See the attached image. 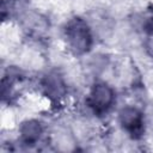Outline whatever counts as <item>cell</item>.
Instances as JSON below:
<instances>
[{
    "label": "cell",
    "instance_id": "cell-1",
    "mask_svg": "<svg viewBox=\"0 0 153 153\" xmlns=\"http://www.w3.org/2000/svg\"><path fill=\"white\" fill-rule=\"evenodd\" d=\"M65 37L71 51L75 55L86 54L92 47V33L87 23L79 18H72L65 27Z\"/></svg>",
    "mask_w": 153,
    "mask_h": 153
},
{
    "label": "cell",
    "instance_id": "cell-2",
    "mask_svg": "<svg viewBox=\"0 0 153 153\" xmlns=\"http://www.w3.org/2000/svg\"><path fill=\"white\" fill-rule=\"evenodd\" d=\"M115 103V92L106 82H96L88 93L87 104L96 115H105Z\"/></svg>",
    "mask_w": 153,
    "mask_h": 153
},
{
    "label": "cell",
    "instance_id": "cell-3",
    "mask_svg": "<svg viewBox=\"0 0 153 153\" xmlns=\"http://www.w3.org/2000/svg\"><path fill=\"white\" fill-rule=\"evenodd\" d=\"M118 122L130 137L140 139L145 131L142 112L135 106H124L118 112Z\"/></svg>",
    "mask_w": 153,
    "mask_h": 153
},
{
    "label": "cell",
    "instance_id": "cell-4",
    "mask_svg": "<svg viewBox=\"0 0 153 153\" xmlns=\"http://www.w3.org/2000/svg\"><path fill=\"white\" fill-rule=\"evenodd\" d=\"M42 90L43 93L51 100L59 102L66 96L67 88L62 78L57 73H49L42 79Z\"/></svg>",
    "mask_w": 153,
    "mask_h": 153
},
{
    "label": "cell",
    "instance_id": "cell-5",
    "mask_svg": "<svg viewBox=\"0 0 153 153\" xmlns=\"http://www.w3.org/2000/svg\"><path fill=\"white\" fill-rule=\"evenodd\" d=\"M43 133L42 124L36 120H26L19 127V135L24 143L33 145L36 143Z\"/></svg>",
    "mask_w": 153,
    "mask_h": 153
}]
</instances>
